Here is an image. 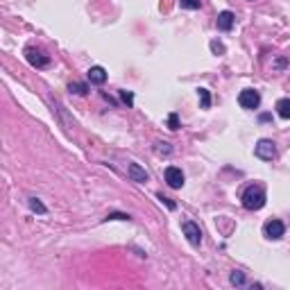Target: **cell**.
I'll list each match as a JSON object with an SVG mask.
<instances>
[{"label": "cell", "instance_id": "30bf717a", "mask_svg": "<svg viewBox=\"0 0 290 290\" xmlns=\"http://www.w3.org/2000/svg\"><path fill=\"white\" fill-rule=\"evenodd\" d=\"M88 82L98 84V86H100V84H104V82H107V71H104L102 66H91V68H88Z\"/></svg>", "mask_w": 290, "mask_h": 290}, {"label": "cell", "instance_id": "e0dca14e", "mask_svg": "<svg viewBox=\"0 0 290 290\" xmlns=\"http://www.w3.org/2000/svg\"><path fill=\"white\" fill-rule=\"evenodd\" d=\"M157 197H159V199H161V202H163V204H166V207H168V209H170V211H175V209H177V204H175V202H172V199H170V197H166V195H163V193H159V195H157Z\"/></svg>", "mask_w": 290, "mask_h": 290}, {"label": "cell", "instance_id": "9a60e30c", "mask_svg": "<svg viewBox=\"0 0 290 290\" xmlns=\"http://www.w3.org/2000/svg\"><path fill=\"white\" fill-rule=\"evenodd\" d=\"M229 283H231V286H242V283H245V272L234 270L229 274Z\"/></svg>", "mask_w": 290, "mask_h": 290}, {"label": "cell", "instance_id": "d6986e66", "mask_svg": "<svg viewBox=\"0 0 290 290\" xmlns=\"http://www.w3.org/2000/svg\"><path fill=\"white\" fill-rule=\"evenodd\" d=\"M168 127H170V129H179V118H177V114H170V116H168Z\"/></svg>", "mask_w": 290, "mask_h": 290}, {"label": "cell", "instance_id": "44dd1931", "mask_svg": "<svg viewBox=\"0 0 290 290\" xmlns=\"http://www.w3.org/2000/svg\"><path fill=\"white\" fill-rule=\"evenodd\" d=\"M104 220H129V213H109Z\"/></svg>", "mask_w": 290, "mask_h": 290}, {"label": "cell", "instance_id": "7a4b0ae2", "mask_svg": "<svg viewBox=\"0 0 290 290\" xmlns=\"http://www.w3.org/2000/svg\"><path fill=\"white\" fill-rule=\"evenodd\" d=\"M182 231H184L186 240L191 242L193 247H199V245H202V229H199V227L195 225L193 220H184V222H182Z\"/></svg>", "mask_w": 290, "mask_h": 290}, {"label": "cell", "instance_id": "7402d4cb", "mask_svg": "<svg viewBox=\"0 0 290 290\" xmlns=\"http://www.w3.org/2000/svg\"><path fill=\"white\" fill-rule=\"evenodd\" d=\"M211 48H213V52H225V48L220 43H211Z\"/></svg>", "mask_w": 290, "mask_h": 290}, {"label": "cell", "instance_id": "9c48e42d", "mask_svg": "<svg viewBox=\"0 0 290 290\" xmlns=\"http://www.w3.org/2000/svg\"><path fill=\"white\" fill-rule=\"evenodd\" d=\"M234 14L229 12V9H225V12H220L218 14V20H215V23H218V30H222V32H229L231 28H234Z\"/></svg>", "mask_w": 290, "mask_h": 290}, {"label": "cell", "instance_id": "ac0fdd59", "mask_svg": "<svg viewBox=\"0 0 290 290\" xmlns=\"http://www.w3.org/2000/svg\"><path fill=\"white\" fill-rule=\"evenodd\" d=\"M184 9H199V0H182Z\"/></svg>", "mask_w": 290, "mask_h": 290}, {"label": "cell", "instance_id": "2e32d148", "mask_svg": "<svg viewBox=\"0 0 290 290\" xmlns=\"http://www.w3.org/2000/svg\"><path fill=\"white\" fill-rule=\"evenodd\" d=\"M154 152H157L159 157H168V154L172 152V145H170V143H166V141H163V143L159 141V143L154 145Z\"/></svg>", "mask_w": 290, "mask_h": 290}, {"label": "cell", "instance_id": "4fadbf2b", "mask_svg": "<svg viewBox=\"0 0 290 290\" xmlns=\"http://www.w3.org/2000/svg\"><path fill=\"white\" fill-rule=\"evenodd\" d=\"M68 91L75 93V96H86L88 86H86V84H82V82H71V84H68Z\"/></svg>", "mask_w": 290, "mask_h": 290}, {"label": "cell", "instance_id": "7c38bea8", "mask_svg": "<svg viewBox=\"0 0 290 290\" xmlns=\"http://www.w3.org/2000/svg\"><path fill=\"white\" fill-rule=\"evenodd\" d=\"M28 207L32 209L34 213H41V215L48 213V209L43 207V202H41V199H36V197H30V199H28Z\"/></svg>", "mask_w": 290, "mask_h": 290}, {"label": "cell", "instance_id": "5bb4252c", "mask_svg": "<svg viewBox=\"0 0 290 290\" xmlns=\"http://www.w3.org/2000/svg\"><path fill=\"white\" fill-rule=\"evenodd\" d=\"M197 96H199V104H202V109H209L211 107V93H209V88H197Z\"/></svg>", "mask_w": 290, "mask_h": 290}, {"label": "cell", "instance_id": "ba28073f", "mask_svg": "<svg viewBox=\"0 0 290 290\" xmlns=\"http://www.w3.org/2000/svg\"><path fill=\"white\" fill-rule=\"evenodd\" d=\"M127 175H129L131 182H136V184H147V179H150V175L145 172V168H141L139 163H129Z\"/></svg>", "mask_w": 290, "mask_h": 290}, {"label": "cell", "instance_id": "3957f363", "mask_svg": "<svg viewBox=\"0 0 290 290\" xmlns=\"http://www.w3.org/2000/svg\"><path fill=\"white\" fill-rule=\"evenodd\" d=\"M254 154L261 161H272L274 157H277V147H274V143L270 139H261L256 143V147H254Z\"/></svg>", "mask_w": 290, "mask_h": 290}, {"label": "cell", "instance_id": "5b68a950", "mask_svg": "<svg viewBox=\"0 0 290 290\" xmlns=\"http://www.w3.org/2000/svg\"><path fill=\"white\" fill-rule=\"evenodd\" d=\"M25 59H28L30 66H34V68H46V66L50 64V57L46 55V52L36 50V48H28V50H25Z\"/></svg>", "mask_w": 290, "mask_h": 290}, {"label": "cell", "instance_id": "8fae6325", "mask_svg": "<svg viewBox=\"0 0 290 290\" xmlns=\"http://www.w3.org/2000/svg\"><path fill=\"white\" fill-rule=\"evenodd\" d=\"M277 114L281 116V118L290 120V98H281L277 102Z\"/></svg>", "mask_w": 290, "mask_h": 290}, {"label": "cell", "instance_id": "ffe728a7", "mask_svg": "<svg viewBox=\"0 0 290 290\" xmlns=\"http://www.w3.org/2000/svg\"><path fill=\"white\" fill-rule=\"evenodd\" d=\"M120 98H123V102H125V104H129V107L134 104V96H131L129 91H120Z\"/></svg>", "mask_w": 290, "mask_h": 290}, {"label": "cell", "instance_id": "277c9868", "mask_svg": "<svg viewBox=\"0 0 290 290\" xmlns=\"http://www.w3.org/2000/svg\"><path fill=\"white\" fill-rule=\"evenodd\" d=\"M238 104L242 109H258V104H261V93L254 91V88H245L238 96Z\"/></svg>", "mask_w": 290, "mask_h": 290}, {"label": "cell", "instance_id": "6da1fadb", "mask_svg": "<svg viewBox=\"0 0 290 290\" xmlns=\"http://www.w3.org/2000/svg\"><path fill=\"white\" fill-rule=\"evenodd\" d=\"M242 207L247 211H258L265 207V188L261 186V184H254V186H247L245 193H242Z\"/></svg>", "mask_w": 290, "mask_h": 290}, {"label": "cell", "instance_id": "52a82bcc", "mask_svg": "<svg viewBox=\"0 0 290 290\" xmlns=\"http://www.w3.org/2000/svg\"><path fill=\"white\" fill-rule=\"evenodd\" d=\"M163 175H166V182L170 188H182L184 186V172L179 170L177 166H168Z\"/></svg>", "mask_w": 290, "mask_h": 290}, {"label": "cell", "instance_id": "8992f818", "mask_svg": "<svg viewBox=\"0 0 290 290\" xmlns=\"http://www.w3.org/2000/svg\"><path fill=\"white\" fill-rule=\"evenodd\" d=\"M283 231H286V227H283L281 220H267L265 227H263V234L270 240H279L283 236Z\"/></svg>", "mask_w": 290, "mask_h": 290}]
</instances>
